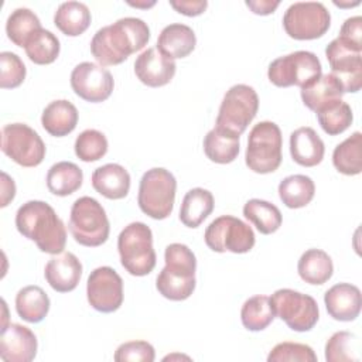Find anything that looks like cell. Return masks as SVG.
Segmentation results:
<instances>
[{
    "label": "cell",
    "mask_w": 362,
    "mask_h": 362,
    "mask_svg": "<svg viewBox=\"0 0 362 362\" xmlns=\"http://www.w3.org/2000/svg\"><path fill=\"white\" fill-rule=\"evenodd\" d=\"M148 40L150 28L147 23L137 17H124L95 33L90 41V52L102 66L119 65L133 52L147 45Z\"/></svg>",
    "instance_id": "6da1fadb"
},
{
    "label": "cell",
    "mask_w": 362,
    "mask_h": 362,
    "mask_svg": "<svg viewBox=\"0 0 362 362\" xmlns=\"http://www.w3.org/2000/svg\"><path fill=\"white\" fill-rule=\"evenodd\" d=\"M16 228L35 242L44 253L59 255L65 249L66 229L54 208L44 201H27L16 214Z\"/></svg>",
    "instance_id": "7a4b0ae2"
},
{
    "label": "cell",
    "mask_w": 362,
    "mask_h": 362,
    "mask_svg": "<svg viewBox=\"0 0 362 362\" xmlns=\"http://www.w3.org/2000/svg\"><path fill=\"white\" fill-rule=\"evenodd\" d=\"M164 262L165 266L156 279V288L171 301L187 300L197 284L195 255L184 243H171L165 247Z\"/></svg>",
    "instance_id": "3957f363"
},
{
    "label": "cell",
    "mask_w": 362,
    "mask_h": 362,
    "mask_svg": "<svg viewBox=\"0 0 362 362\" xmlns=\"http://www.w3.org/2000/svg\"><path fill=\"white\" fill-rule=\"evenodd\" d=\"M117 250L120 263L132 276H147L156 267L153 232L143 222H132L119 233Z\"/></svg>",
    "instance_id": "277c9868"
},
{
    "label": "cell",
    "mask_w": 362,
    "mask_h": 362,
    "mask_svg": "<svg viewBox=\"0 0 362 362\" xmlns=\"http://www.w3.org/2000/svg\"><path fill=\"white\" fill-rule=\"evenodd\" d=\"M175 177L163 167L147 170L139 184L137 204L143 214L153 219H165L171 215L175 201Z\"/></svg>",
    "instance_id": "5b68a950"
},
{
    "label": "cell",
    "mask_w": 362,
    "mask_h": 362,
    "mask_svg": "<svg viewBox=\"0 0 362 362\" xmlns=\"http://www.w3.org/2000/svg\"><path fill=\"white\" fill-rule=\"evenodd\" d=\"M283 137L274 122H259L249 133L245 161L249 170L257 174L276 171L281 164Z\"/></svg>",
    "instance_id": "8992f818"
},
{
    "label": "cell",
    "mask_w": 362,
    "mask_h": 362,
    "mask_svg": "<svg viewBox=\"0 0 362 362\" xmlns=\"http://www.w3.org/2000/svg\"><path fill=\"white\" fill-rule=\"evenodd\" d=\"M69 230L75 242L86 247L103 245L110 232V225L103 206L92 197L78 198L71 208Z\"/></svg>",
    "instance_id": "52a82bcc"
},
{
    "label": "cell",
    "mask_w": 362,
    "mask_h": 362,
    "mask_svg": "<svg viewBox=\"0 0 362 362\" xmlns=\"http://www.w3.org/2000/svg\"><path fill=\"white\" fill-rule=\"evenodd\" d=\"M259 109V96L256 90L245 83L230 86L219 106L215 127L223 132L240 136Z\"/></svg>",
    "instance_id": "ba28073f"
},
{
    "label": "cell",
    "mask_w": 362,
    "mask_h": 362,
    "mask_svg": "<svg viewBox=\"0 0 362 362\" xmlns=\"http://www.w3.org/2000/svg\"><path fill=\"white\" fill-rule=\"evenodd\" d=\"M322 75V66L318 57L311 51H294L276 58L267 69L269 81L279 86L304 88Z\"/></svg>",
    "instance_id": "9c48e42d"
},
{
    "label": "cell",
    "mask_w": 362,
    "mask_h": 362,
    "mask_svg": "<svg viewBox=\"0 0 362 362\" xmlns=\"http://www.w3.org/2000/svg\"><path fill=\"white\" fill-rule=\"evenodd\" d=\"M270 303L274 315L297 332L313 329L320 318L318 304L314 297L291 288L276 290L270 297Z\"/></svg>",
    "instance_id": "30bf717a"
},
{
    "label": "cell",
    "mask_w": 362,
    "mask_h": 362,
    "mask_svg": "<svg viewBox=\"0 0 362 362\" xmlns=\"http://www.w3.org/2000/svg\"><path fill=\"white\" fill-rule=\"evenodd\" d=\"M331 25V14L320 1H297L283 16V27L288 37L300 41L322 37Z\"/></svg>",
    "instance_id": "8fae6325"
},
{
    "label": "cell",
    "mask_w": 362,
    "mask_h": 362,
    "mask_svg": "<svg viewBox=\"0 0 362 362\" xmlns=\"http://www.w3.org/2000/svg\"><path fill=\"white\" fill-rule=\"evenodd\" d=\"M204 239L206 246L218 253H247L256 242L253 229L232 215H222L214 219L206 226Z\"/></svg>",
    "instance_id": "7c38bea8"
},
{
    "label": "cell",
    "mask_w": 362,
    "mask_h": 362,
    "mask_svg": "<svg viewBox=\"0 0 362 362\" xmlns=\"http://www.w3.org/2000/svg\"><path fill=\"white\" fill-rule=\"evenodd\" d=\"M1 151L21 167H37L45 157V144L28 124L10 123L1 129Z\"/></svg>",
    "instance_id": "4fadbf2b"
},
{
    "label": "cell",
    "mask_w": 362,
    "mask_h": 362,
    "mask_svg": "<svg viewBox=\"0 0 362 362\" xmlns=\"http://www.w3.org/2000/svg\"><path fill=\"white\" fill-rule=\"evenodd\" d=\"M325 57L344 93H356L362 86V49L337 37L327 45Z\"/></svg>",
    "instance_id": "5bb4252c"
},
{
    "label": "cell",
    "mask_w": 362,
    "mask_h": 362,
    "mask_svg": "<svg viewBox=\"0 0 362 362\" xmlns=\"http://www.w3.org/2000/svg\"><path fill=\"white\" fill-rule=\"evenodd\" d=\"M86 297L92 308L99 313H113L123 303V280L109 266L90 272L86 281Z\"/></svg>",
    "instance_id": "9a60e30c"
},
{
    "label": "cell",
    "mask_w": 362,
    "mask_h": 362,
    "mask_svg": "<svg viewBox=\"0 0 362 362\" xmlns=\"http://www.w3.org/2000/svg\"><path fill=\"white\" fill-rule=\"evenodd\" d=\"M71 86L81 99L90 103H99L112 95L115 81L105 66L85 61L72 69Z\"/></svg>",
    "instance_id": "2e32d148"
},
{
    "label": "cell",
    "mask_w": 362,
    "mask_h": 362,
    "mask_svg": "<svg viewBox=\"0 0 362 362\" xmlns=\"http://www.w3.org/2000/svg\"><path fill=\"white\" fill-rule=\"evenodd\" d=\"M37 348V337L28 327L11 322L1 328L0 358L4 362H30Z\"/></svg>",
    "instance_id": "e0dca14e"
},
{
    "label": "cell",
    "mask_w": 362,
    "mask_h": 362,
    "mask_svg": "<svg viewBox=\"0 0 362 362\" xmlns=\"http://www.w3.org/2000/svg\"><path fill=\"white\" fill-rule=\"evenodd\" d=\"M175 68V61L164 55L157 47L144 49L134 61L137 79L150 88L167 85L174 78Z\"/></svg>",
    "instance_id": "ac0fdd59"
},
{
    "label": "cell",
    "mask_w": 362,
    "mask_h": 362,
    "mask_svg": "<svg viewBox=\"0 0 362 362\" xmlns=\"http://www.w3.org/2000/svg\"><path fill=\"white\" fill-rule=\"evenodd\" d=\"M47 283L58 293H68L76 288L82 276V263L71 252L54 255L44 269Z\"/></svg>",
    "instance_id": "d6986e66"
},
{
    "label": "cell",
    "mask_w": 362,
    "mask_h": 362,
    "mask_svg": "<svg viewBox=\"0 0 362 362\" xmlns=\"http://www.w3.org/2000/svg\"><path fill=\"white\" fill-rule=\"evenodd\" d=\"M325 308L337 321H354L362 307L361 290L351 283H338L328 288L324 294Z\"/></svg>",
    "instance_id": "ffe728a7"
},
{
    "label": "cell",
    "mask_w": 362,
    "mask_h": 362,
    "mask_svg": "<svg viewBox=\"0 0 362 362\" xmlns=\"http://www.w3.org/2000/svg\"><path fill=\"white\" fill-rule=\"evenodd\" d=\"M324 153V141L313 127H298L290 134V154L298 165L314 167L322 161Z\"/></svg>",
    "instance_id": "44dd1931"
},
{
    "label": "cell",
    "mask_w": 362,
    "mask_h": 362,
    "mask_svg": "<svg viewBox=\"0 0 362 362\" xmlns=\"http://www.w3.org/2000/svg\"><path fill=\"white\" fill-rule=\"evenodd\" d=\"M92 187L107 199H122L130 189V174L124 167L109 163L92 173Z\"/></svg>",
    "instance_id": "7402d4cb"
},
{
    "label": "cell",
    "mask_w": 362,
    "mask_h": 362,
    "mask_svg": "<svg viewBox=\"0 0 362 362\" xmlns=\"http://www.w3.org/2000/svg\"><path fill=\"white\" fill-rule=\"evenodd\" d=\"M197 45V37L191 27L173 23L165 25L157 40V48L171 59L188 57Z\"/></svg>",
    "instance_id": "603a6c76"
},
{
    "label": "cell",
    "mask_w": 362,
    "mask_h": 362,
    "mask_svg": "<svg viewBox=\"0 0 362 362\" xmlns=\"http://www.w3.org/2000/svg\"><path fill=\"white\" fill-rule=\"evenodd\" d=\"M78 117L79 115L74 103L66 99H58L45 106L41 115V124L51 136L64 137L75 130Z\"/></svg>",
    "instance_id": "cb8c5ba5"
},
{
    "label": "cell",
    "mask_w": 362,
    "mask_h": 362,
    "mask_svg": "<svg viewBox=\"0 0 362 362\" xmlns=\"http://www.w3.org/2000/svg\"><path fill=\"white\" fill-rule=\"evenodd\" d=\"M344 88L341 82L329 72L320 75L315 81L301 88V100L313 112H318L322 107L341 100Z\"/></svg>",
    "instance_id": "d4e9b609"
},
{
    "label": "cell",
    "mask_w": 362,
    "mask_h": 362,
    "mask_svg": "<svg viewBox=\"0 0 362 362\" xmlns=\"http://www.w3.org/2000/svg\"><path fill=\"white\" fill-rule=\"evenodd\" d=\"M297 272L301 280L305 283L321 286L332 277V259L327 252L321 249H308L298 259Z\"/></svg>",
    "instance_id": "484cf974"
},
{
    "label": "cell",
    "mask_w": 362,
    "mask_h": 362,
    "mask_svg": "<svg viewBox=\"0 0 362 362\" xmlns=\"http://www.w3.org/2000/svg\"><path fill=\"white\" fill-rule=\"evenodd\" d=\"M90 20L92 16L88 6L81 1L61 3L54 14V24L68 37L83 34L90 25Z\"/></svg>",
    "instance_id": "4316f807"
},
{
    "label": "cell",
    "mask_w": 362,
    "mask_h": 362,
    "mask_svg": "<svg viewBox=\"0 0 362 362\" xmlns=\"http://www.w3.org/2000/svg\"><path fill=\"white\" fill-rule=\"evenodd\" d=\"M214 195L211 191L204 188L189 189L180 208V221L187 228H198L214 211Z\"/></svg>",
    "instance_id": "83f0119b"
},
{
    "label": "cell",
    "mask_w": 362,
    "mask_h": 362,
    "mask_svg": "<svg viewBox=\"0 0 362 362\" xmlns=\"http://www.w3.org/2000/svg\"><path fill=\"white\" fill-rule=\"evenodd\" d=\"M49 297L40 286H25L16 296V311L27 322L42 321L49 311Z\"/></svg>",
    "instance_id": "f1b7e54d"
},
{
    "label": "cell",
    "mask_w": 362,
    "mask_h": 362,
    "mask_svg": "<svg viewBox=\"0 0 362 362\" xmlns=\"http://www.w3.org/2000/svg\"><path fill=\"white\" fill-rule=\"evenodd\" d=\"M83 181L82 170L71 161H59L47 173V188L57 197H68L78 191Z\"/></svg>",
    "instance_id": "f546056e"
},
{
    "label": "cell",
    "mask_w": 362,
    "mask_h": 362,
    "mask_svg": "<svg viewBox=\"0 0 362 362\" xmlns=\"http://www.w3.org/2000/svg\"><path fill=\"white\" fill-rule=\"evenodd\" d=\"M315 194L314 181L304 174H293L283 178L279 184V197L290 209L307 206Z\"/></svg>",
    "instance_id": "4dcf8cb0"
},
{
    "label": "cell",
    "mask_w": 362,
    "mask_h": 362,
    "mask_svg": "<svg viewBox=\"0 0 362 362\" xmlns=\"http://www.w3.org/2000/svg\"><path fill=\"white\" fill-rule=\"evenodd\" d=\"M239 137L240 136L214 127L204 139V153L214 163L229 164L239 154Z\"/></svg>",
    "instance_id": "1f68e13d"
},
{
    "label": "cell",
    "mask_w": 362,
    "mask_h": 362,
    "mask_svg": "<svg viewBox=\"0 0 362 362\" xmlns=\"http://www.w3.org/2000/svg\"><path fill=\"white\" fill-rule=\"evenodd\" d=\"M243 215L263 235L274 233L283 222L280 209L274 204L259 198L249 199L245 204Z\"/></svg>",
    "instance_id": "d6a6232c"
},
{
    "label": "cell",
    "mask_w": 362,
    "mask_h": 362,
    "mask_svg": "<svg viewBox=\"0 0 362 362\" xmlns=\"http://www.w3.org/2000/svg\"><path fill=\"white\" fill-rule=\"evenodd\" d=\"M334 167L345 175H358L362 171V134L352 133L339 143L332 153Z\"/></svg>",
    "instance_id": "836d02e7"
},
{
    "label": "cell",
    "mask_w": 362,
    "mask_h": 362,
    "mask_svg": "<svg viewBox=\"0 0 362 362\" xmlns=\"http://www.w3.org/2000/svg\"><path fill=\"white\" fill-rule=\"evenodd\" d=\"M25 54L31 62L37 65L52 64L59 55V40L49 30H37L24 45Z\"/></svg>",
    "instance_id": "e575fe53"
},
{
    "label": "cell",
    "mask_w": 362,
    "mask_h": 362,
    "mask_svg": "<svg viewBox=\"0 0 362 362\" xmlns=\"http://www.w3.org/2000/svg\"><path fill=\"white\" fill-rule=\"evenodd\" d=\"M274 311L267 296H253L247 298L240 310V320L249 331H263L274 320Z\"/></svg>",
    "instance_id": "d590c367"
},
{
    "label": "cell",
    "mask_w": 362,
    "mask_h": 362,
    "mask_svg": "<svg viewBox=\"0 0 362 362\" xmlns=\"http://www.w3.org/2000/svg\"><path fill=\"white\" fill-rule=\"evenodd\" d=\"M40 28H42L40 18L27 7L16 8L6 21L7 37L17 47H24L27 40Z\"/></svg>",
    "instance_id": "8d00e7d4"
},
{
    "label": "cell",
    "mask_w": 362,
    "mask_h": 362,
    "mask_svg": "<svg viewBox=\"0 0 362 362\" xmlns=\"http://www.w3.org/2000/svg\"><path fill=\"white\" fill-rule=\"evenodd\" d=\"M317 119L327 134L337 136L344 133L352 124L354 113L351 106L341 99L318 110Z\"/></svg>",
    "instance_id": "74e56055"
},
{
    "label": "cell",
    "mask_w": 362,
    "mask_h": 362,
    "mask_svg": "<svg viewBox=\"0 0 362 362\" xmlns=\"http://www.w3.org/2000/svg\"><path fill=\"white\" fill-rule=\"evenodd\" d=\"M359 339L348 331H338L329 337L325 344L327 362L359 361Z\"/></svg>",
    "instance_id": "f35d334b"
},
{
    "label": "cell",
    "mask_w": 362,
    "mask_h": 362,
    "mask_svg": "<svg viewBox=\"0 0 362 362\" xmlns=\"http://www.w3.org/2000/svg\"><path fill=\"white\" fill-rule=\"evenodd\" d=\"M75 154L85 163L100 160L107 153L106 136L95 129L83 130L75 140Z\"/></svg>",
    "instance_id": "ab89813d"
},
{
    "label": "cell",
    "mask_w": 362,
    "mask_h": 362,
    "mask_svg": "<svg viewBox=\"0 0 362 362\" xmlns=\"http://www.w3.org/2000/svg\"><path fill=\"white\" fill-rule=\"evenodd\" d=\"M25 65L21 58L10 51L0 54V88L14 89L25 79Z\"/></svg>",
    "instance_id": "60d3db41"
},
{
    "label": "cell",
    "mask_w": 362,
    "mask_h": 362,
    "mask_svg": "<svg viewBox=\"0 0 362 362\" xmlns=\"http://www.w3.org/2000/svg\"><path fill=\"white\" fill-rule=\"evenodd\" d=\"M269 362H317L310 345L300 342H280L267 355Z\"/></svg>",
    "instance_id": "b9f144b4"
},
{
    "label": "cell",
    "mask_w": 362,
    "mask_h": 362,
    "mask_svg": "<svg viewBox=\"0 0 362 362\" xmlns=\"http://www.w3.org/2000/svg\"><path fill=\"white\" fill-rule=\"evenodd\" d=\"M113 358L116 362H153L156 358V352L153 345L147 341H129L117 346Z\"/></svg>",
    "instance_id": "7bdbcfd3"
},
{
    "label": "cell",
    "mask_w": 362,
    "mask_h": 362,
    "mask_svg": "<svg viewBox=\"0 0 362 362\" xmlns=\"http://www.w3.org/2000/svg\"><path fill=\"white\" fill-rule=\"evenodd\" d=\"M338 37L351 42L356 48L362 49V18H361V16H354V17L346 18L339 30Z\"/></svg>",
    "instance_id": "ee69618b"
},
{
    "label": "cell",
    "mask_w": 362,
    "mask_h": 362,
    "mask_svg": "<svg viewBox=\"0 0 362 362\" xmlns=\"http://www.w3.org/2000/svg\"><path fill=\"white\" fill-rule=\"evenodd\" d=\"M170 6L180 14H184L187 17H197L206 10L208 1L206 0H170Z\"/></svg>",
    "instance_id": "f6af8a7d"
},
{
    "label": "cell",
    "mask_w": 362,
    "mask_h": 362,
    "mask_svg": "<svg viewBox=\"0 0 362 362\" xmlns=\"http://www.w3.org/2000/svg\"><path fill=\"white\" fill-rule=\"evenodd\" d=\"M279 0H247L246 6L252 10V13L259 16H267L274 13V10L279 7Z\"/></svg>",
    "instance_id": "bcb514c9"
},
{
    "label": "cell",
    "mask_w": 362,
    "mask_h": 362,
    "mask_svg": "<svg viewBox=\"0 0 362 362\" xmlns=\"http://www.w3.org/2000/svg\"><path fill=\"white\" fill-rule=\"evenodd\" d=\"M16 195V184L7 173L1 171V204L0 206L4 208L8 205L10 201L14 199Z\"/></svg>",
    "instance_id": "7dc6e473"
},
{
    "label": "cell",
    "mask_w": 362,
    "mask_h": 362,
    "mask_svg": "<svg viewBox=\"0 0 362 362\" xmlns=\"http://www.w3.org/2000/svg\"><path fill=\"white\" fill-rule=\"evenodd\" d=\"M129 4H130V6H133V7H143V8H148V7L154 6V4H156V1H136V3L129 1Z\"/></svg>",
    "instance_id": "c3c4849f"
},
{
    "label": "cell",
    "mask_w": 362,
    "mask_h": 362,
    "mask_svg": "<svg viewBox=\"0 0 362 362\" xmlns=\"http://www.w3.org/2000/svg\"><path fill=\"white\" fill-rule=\"evenodd\" d=\"M334 4L335 6H338V7H355V6H358L359 4V1H354V3H337V1H334Z\"/></svg>",
    "instance_id": "681fc988"
},
{
    "label": "cell",
    "mask_w": 362,
    "mask_h": 362,
    "mask_svg": "<svg viewBox=\"0 0 362 362\" xmlns=\"http://www.w3.org/2000/svg\"><path fill=\"white\" fill-rule=\"evenodd\" d=\"M178 358H185V359H189L188 356H184V355H168V356H165L164 358V361H171V359H178Z\"/></svg>",
    "instance_id": "f907efd6"
}]
</instances>
